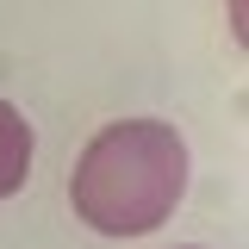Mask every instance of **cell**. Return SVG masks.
I'll return each instance as SVG.
<instances>
[{"label": "cell", "mask_w": 249, "mask_h": 249, "mask_svg": "<svg viewBox=\"0 0 249 249\" xmlns=\"http://www.w3.org/2000/svg\"><path fill=\"white\" fill-rule=\"evenodd\" d=\"M187 193V143L162 119H124L106 124L75 162V218L100 237H143L181 206Z\"/></svg>", "instance_id": "obj_1"}, {"label": "cell", "mask_w": 249, "mask_h": 249, "mask_svg": "<svg viewBox=\"0 0 249 249\" xmlns=\"http://www.w3.org/2000/svg\"><path fill=\"white\" fill-rule=\"evenodd\" d=\"M25 168H31V124L0 100V199L25 187Z\"/></svg>", "instance_id": "obj_2"}]
</instances>
